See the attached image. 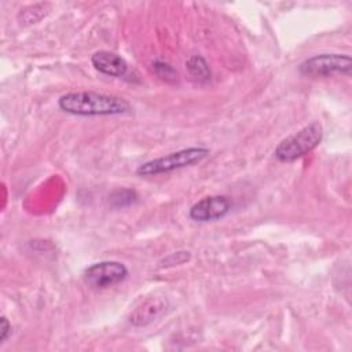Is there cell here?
Here are the masks:
<instances>
[{"label":"cell","mask_w":352,"mask_h":352,"mask_svg":"<svg viewBox=\"0 0 352 352\" xmlns=\"http://www.w3.org/2000/svg\"><path fill=\"white\" fill-rule=\"evenodd\" d=\"M58 106L73 116H118L131 113L129 102L120 96L92 91L69 92L59 98Z\"/></svg>","instance_id":"cell-1"},{"label":"cell","mask_w":352,"mask_h":352,"mask_svg":"<svg viewBox=\"0 0 352 352\" xmlns=\"http://www.w3.org/2000/svg\"><path fill=\"white\" fill-rule=\"evenodd\" d=\"M322 139L323 128L318 121H314L283 139L276 146L274 154L280 162H293L316 148Z\"/></svg>","instance_id":"cell-2"},{"label":"cell","mask_w":352,"mask_h":352,"mask_svg":"<svg viewBox=\"0 0 352 352\" xmlns=\"http://www.w3.org/2000/svg\"><path fill=\"white\" fill-rule=\"evenodd\" d=\"M209 154V148L206 147H187L170 153L168 155L150 160L143 162L136 169L139 176H153L160 173H168L175 169H182L186 166H191L194 164L201 162Z\"/></svg>","instance_id":"cell-3"},{"label":"cell","mask_w":352,"mask_h":352,"mask_svg":"<svg viewBox=\"0 0 352 352\" xmlns=\"http://www.w3.org/2000/svg\"><path fill=\"white\" fill-rule=\"evenodd\" d=\"M351 56L344 54H318L300 65V72L311 77H329L333 74H351Z\"/></svg>","instance_id":"cell-4"},{"label":"cell","mask_w":352,"mask_h":352,"mask_svg":"<svg viewBox=\"0 0 352 352\" xmlns=\"http://www.w3.org/2000/svg\"><path fill=\"white\" fill-rule=\"evenodd\" d=\"M128 276V268L120 261L94 263L82 271V279L94 287H109L122 282Z\"/></svg>","instance_id":"cell-5"},{"label":"cell","mask_w":352,"mask_h":352,"mask_svg":"<svg viewBox=\"0 0 352 352\" xmlns=\"http://www.w3.org/2000/svg\"><path fill=\"white\" fill-rule=\"evenodd\" d=\"M231 210V201L226 195H209L198 202H195L190 210L188 216L194 221L206 223L220 220L228 214Z\"/></svg>","instance_id":"cell-6"},{"label":"cell","mask_w":352,"mask_h":352,"mask_svg":"<svg viewBox=\"0 0 352 352\" xmlns=\"http://www.w3.org/2000/svg\"><path fill=\"white\" fill-rule=\"evenodd\" d=\"M169 304L168 300L164 297H150L144 301H142L129 315V322L133 326H146L154 320H157L158 318H161L166 309H168Z\"/></svg>","instance_id":"cell-7"},{"label":"cell","mask_w":352,"mask_h":352,"mask_svg":"<svg viewBox=\"0 0 352 352\" xmlns=\"http://www.w3.org/2000/svg\"><path fill=\"white\" fill-rule=\"evenodd\" d=\"M91 63L98 72L111 77H122L128 70L125 59L110 51H96L91 56Z\"/></svg>","instance_id":"cell-8"},{"label":"cell","mask_w":352,"mask_h":352,"mask_svg":"<svg viewBox=\"0 0 352 352\" xmlns=\"http://www.w3.org/2000/svg\"><path fill=\"white\" fill-rule=\"evenodd\" d=\"M186 67L194 80H197L199 82H206L210 80V76H212L210 67L202 56H199V55L190 56L186 62Z\"/></svg>","instance_id":"cell-9"},{"label":"cell","mask_w":352,"mask_h":352,"mask_svg":"<svg viewBox=\"0 0 352 352\" xmlns=\"http://www.w3.org/2000/svg\"><path fill=\"white\" fill-rule=\"evenodd\" d=\"M138 199V194L136 191L133 190H129V188H121V190H117L114 191L111 195H110V204L113 206H117V208H122V206H128L133 202H136Z\"/></svg>","instance_id":"cell-10"},{"label":"cell","mask_w":352,"mask_h":352,"mask_svg":"<svg viewBox=\"0 0 352 352\" xmlns=\"http://www.w3.org/2000/svg\"><path fill=\"white\" fill-rule=\"evenodd\" d=\"M153 69L157 73V76L160 78H162L164 81H168V82L177 81V72L169 63L161 62V60H155L153 63Z\"/></svg>","instance_id":"cell-11"},{"label":"cell","mask_w":352,"mask_h":352,"mask_svg":"<svg viewBox=\"0 0 352 352\" xmlns=\"http://www.w3.org/2000/svg\"><path fill=\"white\" fill-rule=\"evenodd\" d=\"M11 334V324L6 316H1L0 319V344H3L8 336Z\"/></svg>","instance_id":"cell-12"}]
</instances>
